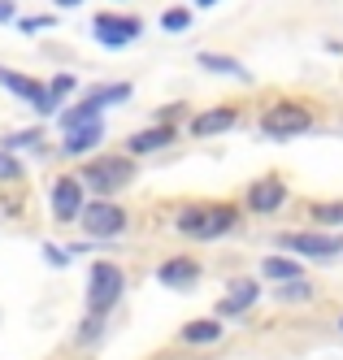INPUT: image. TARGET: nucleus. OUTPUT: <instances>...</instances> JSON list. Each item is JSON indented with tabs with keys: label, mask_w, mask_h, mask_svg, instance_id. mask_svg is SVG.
Listing matches in <instances>:
<instances>
[{
	"label": "nucleus",
	"mask_w": 343,
	"mask_h": 360,
	"mask_svg": "<svg viewBox=\"0 0 343 360\" xmlns=\"http://www.w3.org/2000/svg\"><path fill=\"white\" fill-rule=\"evenodd\" d=\"M239 226V209L235 204H192L178 213V235L196 243H213Z\"/></svg>",
	"instance_id": "obj_1"
},
{
	"label": "nucleus",
	"mask_w": 343,
	"mask_h": 360,
	"mask_svg": "<svg viewBox=\"0 0 343 360\" xmlns=\"http://www.w3.org/2000/svg\"><path fill=\"white\" fill-rule=\"evenodd\" d=\"M130 178H135V165H130L126 157H96L92 165H83V174H78V187H92L96 195H113L122 191Z\"/></svg>",
	"instance_id": "obj_2"
},
{
	"label": "nucleus",
	"mask_w": 343,
	"mask_h": 360,
	"mask_svg": "<svg viewBox=\"0 0 343 360\" xmlns=\"http://www.w3.org/2000/svg\"><path fill=\"white\" fill-rule=\"evenodd\" d=\"M122 287H126V278L113 261H96L92 274H87V308H92V317L100 313H109V308L122 300Z\"/></svg>",
	"instance_id": "obj_3"
},
{
	"label": "nucleus",
	"mask_w": 343,
	"mask_h": 360,
	"mask_svg": "<svg viewBox=\"0 0 343 360\" xmlns=\"http://www.w3.org/2000/svg\"><path fill=\"white\" fill-rule=\"evenodd\" d=\"M126 96H130V83L96 87V91L83 100V105H74V109H66V113H61V131H74V126H83V122H96L104 105H118V100H126Z\"/></svg>",
	"instance_id": "obj_4"
},
{
	"label": "nucleus",
	"mask_w": 343,
	"mask_h": 360,
	"mask_svg": "<svg viewBox=\"0 0 343 360\" xmlns=\"http://www.w3.org/2000/svg\"><path fill=\"white\" fill-rule=\"evenodd\" d=\"M78 221H83L87 235L113 239V235H122V230H126V209H118V204H109V200H92V204H83Z\"/></svg>",
	"instance_id": "obj_5"
},
{
	"label": "nucleus",
	"mask_w": 343,
	"mask_h": 360,
	"mask_svg": "<svg viewBox=\"0 0 343 360\" xmlns=\"http://www.w3.org/2000/svg\"><path fill=\"white\" fill-rule=\"evenodd\" d=\"M139 31H144L139 18H122V13H96V18H92V35H96V44H104V48H126V44H135Z\"/></svg>",
	"instance_id": "obj_6"
},
{
	"label": "nucleus",
	"mask_w": 343,
	"mask_h": 360,
	"mask_svg": "<svg viewBox=\"0 0 343 360\" xmlns=\"http://www.w3.org/2000/svg\"><path fill=\"white\" fill-rule=\"evenodd\" d=\"M313 126V113L304 109V105H274V109H266V117H261V131L266 135H278V139H287V135H304Z\"/></svg>",
	"instance_id": "obj_7"
},
{
	"label": "nucleus",
	"mask_w": 343,
	"mask_h": 360,
	"mask_svg": "<svg viewBox=\"0 0 343 360\" xmlns=\"http://www.w3.org/2000/svg\"><path fill=\"white\" fill-rule=\"evenodd\" d=\"M0 87H9L18 100H26V105H35L39 113H57V96H48L44 83L26 79V74H13V70H0Z\"/></svg>",
	"instance_id": "obj_8"
},
{
	"label": "nucleus",
	"mask_w": 343,
	"mask_h": 360,
	"mask_svg": "<svg viewBox=\"0 0 343 360\" xmlns=\"http://www.w3.org/2000/svg\"><path fill=\"white\" fill-rule=\"evenodd\" d=\"M83 213V187H78V178L61 174L57 183H52V217L57 221H74Z\"/></svg>",
	"instance_id": "obj_9"
},
{
	"label": "nucleus",
	"mask_w": 343,
	"mask_h": 360,
	"mask_svg": "<svg viewBox=\"0 0 343 360\" xmlns=\"http://www.w3.org/2000/svg\"><path fill=\"white\" fill-rule=\"evenodd\" d=\"M287 252H300V256H339L343 252V235H282L278 239Z\"/></svg>",
	"instance_id": "obj_10"
},
{
	"label": "nucleus",
	"mask_w": 343,
	"mask_h": 360,
	"mask_svg": "<svg viewBox=\"0 0 343 360\" xmlns=\"http://www.w3.org/2000/svg\"><path fill=\"white\" fill-rule=\"evenodd\" d=\"M282 200H287L282 178H256V183L248 187V209L252 213H278Z\"/></svg>",
	"instance_id": "obj_11"
},
{
	"label": "nucleus",
	"mask_w": 343,
	"mask_h": 360,
	"mask_svg": "<svg viewBox=\"0 0 343 360\" xmlns=\"http://www.w3.org/2000/svg\"><path fill=\"white\" fill-rule=\"evenodd\" d=\"M239 126V109H204L192 117V135L196 139H213V135H226Z\"/></svg>",
	"instance_id": "obj_12"
},
{
	"label": "nucleus",
	"mask_w": 343,
	"mask_h": 360,
	"mask_svg": "<svg viewBox=\"0 0 343 360\" xmlns=\"http://www.w3.org/2000/svg\"><path fill=\"white\" fill-rule=\"evenodd\" d=\"M100 139H104V117H96V122H83V126H74V131H66L61 148L70 152V157H78V152H92V148H100Z\"/></svg>",
	"instance_id": "obj_13"
},
{
	"label": "nucleus",
	"mask_w": 343,
	"mask_h": 360,
	"mask_svg": "<svg viewBox=\"0 0 343 360\" xmlns=\"http://www.w3.org/2000/svg\"><path fill=\"white\" fill-rule=\"evenodd\" d=\"M252 304H256V282L252 278H235L230 291H226V300L218 304V313L222 317H235V313H248Z\"/></svg>",
	"instance_id": "obj_14"
},
{
	"label": "nucleus",
	"mask_w": 343,
	"mask_h": 360,
	"mask_svg": "<svg viewBox=\"0 0 343 360\" xmlns=\"http://www.w3.org/2000/svg\"><path fill=\"white\" fill-rule=\"evenodd\" d=\"M174 126H148V131H139V135H130L126 139V152L130 157H144V152H156V148H170L174 143Z\"/></svg>",
	"instance_id": "obj_15"
},
{
	"label": "nucleus",
	"mask_w": 343,
	"mask_h": 360,
	"mask_svg": "<svg viewBox=\"0 0 343 360\" xmlns=\"http://www.w3.org/2000/svg\"><path fill=\"white\" fill-rule=\"evenodd\" d=\"M166 282V287H174V291H182V287H192V282L200 278V265L192 261V256H174V261H166L161 265V274H156Z\"/></svg>",
	"instance_id": "obj_16"
},
{
	"label": "nucleus",
	"mask_w": 343,
	"mask_h": 360,
	"mask_svg": "<svg viewBox=\"0 0 343 360\" xmlns=\"http://www.w3.org/2000/svg\"><path fill=\"white\" fill-rule=\"evenodd\" d=\"M178 339L187 343V347H213V343L222 339V321H213V317H204V321H187Z\"/></svg>",
	"instance_id": "obj_17"
},
{
	"label": "nucleus",
	"mask_w": 343,
	"mask_h": 360,
	"mask_svg": "<svg viewBox=\"0 0 343 360\" xmlns=\"http://www.w3.org/2000/svg\"><path fill=\"white\" fill-rule=\"evenodd\" d=\"M200 65L204 70H213V74H230V79H239V83H252V74L235 61V57H222V53H200Z\"/></svg>",
	"instance_id": "obj_18"
},
{
	"label": "nucleus",
	"mask_w": 343,
	"mask_h": 360,
	"mask_svg": "<svg viewBox=\"0 0 343 360\" xmlns=\"http://www.w3.org/2000/svg\"><path fill=\"white\" fill-rule=\"evenodd\" d=\"M261 274H266V278H274V282H296L304 269H300L296 261H287V256H266V265H261Z\"/></svg>",
	"instance_id": "obj_19"
},
{
	"label": "nucleus",
	"mask_w": 343,
	"mask_h": 360,
	"mask_svg": "<svg viewBox=\"0 0 343 360\" xmlns=\"http://www.w3.org/2000/svg\"><path fill=\"white\" fill-rule=\"evenodd\" d=\"M161 27H166L170 35H182V31L192 27V9H166V13H161Z\"/></svg>",
	"instance_id": "obj_20"
},
{
	"label": "nucleus",
	"mask_w": 343,
	"mask_h": 360,
	"mask_svg": "<svg viewBox=\"0 0 343 360\" xmlns=\"http://www.w3.org/2000/svg\"><path fill=\"white\" fill-rule=\"evenodd\" d=\"M313 217H318V221H335V226H343V204H313Z\"/></svg>",
	"instance_id": "obj_21"
},
{
	"label": "nucleus",
	"mask_w": 343,
	"mask_h": 360,
	"mask_svg": "<svg viewBox=\"0 0 343 360\" xmlns=\"http://www.w3.org/2000/svg\"><path fill=\"white\" fill-rule=\"evenodd\" d=\"M52 27V18H22L18 22V31H26V35H39V31H48Z\"/></svg>",
	"instance_id": "obj_22"
},
{
	"label": "nucleus",
	"mask_w": 343,
	"mask_h": 360,
	"mask_svg": "<svg viewBox=\"0 0 343 360\" xmlns=\"http://www.w3.org/2000/svg\"><path fill=\"white\" fill-rule=\"evenodd\" d=\"M66 91H74V79H70V74H57V79L48 83V96H57V100H61Z\"/></svg>",
	"instance_id": "obj_23"
},
{
	"label": "nucleus",
	"mask_w": 343,
	"mask_h": 360,
	"mask_svg": "<svg viewBox=\"0 0 343 360\" xmlns=\"http://www.w3.org/2000/svg\"><path fill=\"white\" fill-rule=\"evenodd\" d=\"M308 295H313L308 282H292V287H282V300H308Z\"/></svg>",
	"instance_id": "obj_24"
},
{
	"label": "nucleus",
	"mask_w": 343,
	"mask_h": 360,
	"mask_svg": "<svg viewBox=\"0 0 343 360\" xmlns=\"http://www.w3.org/2000/svg\"><path fill=\"white\" fill-rule=\"evenodd\" d=\"M22 174V165L13 161V157H5V152H0V178H18Z\"/></svg>",
	"instance_id": "obj_25"
},
{
	"label": "nucleus",
	"mask_w": 343,
	"mask_h": 360,
	"mask_svg": "<svg viewBox=\"0 0 343 360\" xmlns=\"http://www.w3.org/2000/svg\"><path fill=\"white\" fill-rule=\"evenodd\" d=\"M22 143H39V131H26V135H13L9 148H22Z\"/></svg>",
	"instance_id": "obj_26"
},
{
	"label": "nucleus",
	"mask_w": 343,
	"mask_h": 360,
	"mask_svg": "<svg viewBox=\"0 0 343 360\" xmlns=\"http://www.w3.org/2000/svg\"><path fill=\"white\" fill-rule=\"evenodd\" d=\"M44 256H48L52 265H66V261H70V256H66V252H57V248H44Z\"/></svg>",
	"instance_id": "obj_27"
},
{
	"label": "nucleus",
	"mask_w": 343,
	"mask_h": 360,
	"mask_svg": "<svg viewBox=\"0 0 343 360\" xmlns=\"http://www.w3.org/2000/svg\"><path fill=\"white\" fill-rule=\"evenodd\" d=\"M9 13H13V9H9V0H0V22H5Z\"/></svg>",
	"instance_id": "obj_28"
},
{
	"label": "nucleus",
	"mask_w": 343,
	"mask_h": 360,
	"mask_svg": "<svg viewBox=\"0 0 343 360\" xmlns=\"http://www.w3.org/2000/svg\"><path fill=\"white\" fill-rule=\"evenodd\" d=\"M57 5H61V9H74V5H83V0H57Z\"/></svg>",
	"instance_id": "obj_29"
},
{
	"label": "nucleus",
	"mask_w": 343,
	"mask_h": 360,
	"mask_svg": "<svg viewBox=\"0 0 343 360\" xmlns=\"http://www.w3.org/2000/svg\"><path fill=\"white\" fill-rule=\"evenodd\" d=\"M196 5H200V9H208V5H218V0H196Z\"/></svg>",
	"instance_id": "obj_30"
},
{
	"label": "nucleus",
	"mask_w": 343,
	"mask_h": 360,
	"mask_svg": "<svg viewBox=\"0 0 343 360\" xmlns=\"http://www.w3.org/2000/svg\"><path fill=\"white\" fill-rule=\"evenodd\" d=\"M339 326H343V317H339Z\"/></svg>",
	"instance_id": "obj_31"
}]
</instances>
